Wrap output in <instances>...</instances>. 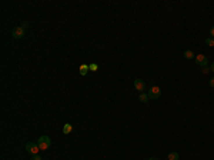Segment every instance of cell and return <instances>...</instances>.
<instances>
[{
  "instance_id": "obj_1",
  "label": "cell",
  "mask_w": 214,
  "mask_h": 160,
  "mask_svg": "<svg viewBox=\"0 0 214 160\" xmlns=\"http://www.w3.org/2000/svg\"><path fill=\"white\" fill-rule=\"evenodd\" d=\"M37 144H39L40 150H47L51 144V140H50L49 136H40L39 140H37Z\"/></svg>"
},
{
  "instance_id": "obj_2",
  "label": "cell",
  "mask_w": 214,
  "mask_h": 160,
  "mask_svg": "<svg viewBox=\"0 0 214 160\" xmlns=\"http://www.w3.org/2000/svg\"><path fill=\"white\" fill-rule=\"evenodd\" d=\"M147 94H148V99L150 100H157L161 96V89L159 86H153V87H150Z\"/></svg>"
},
{
  "instance_id": "obj_3",
  "label": "cell",
  "mask_w": 214,
  "mask_h": 160,
  "mask_svg": "<svg viewBox=\"0 0 214 160\" xmlns=\"http://www.w3.org/2000/svg\"><path fill=\"white\" fill-rule=\"evenodd\" d=\"M26 152L30 154H37L40 152V147L36 142H27L26 143Z\"/></svg>"
},
{
  "instance_id": "obj_4",
  "label": "cell",
  "mask_w": 214,
  "mask_h": 160,
  "mask_svg": "<svg viewBox=\"0 0 214 160\" xmlns=\"http://www.w3.org/2000/svg\"><path fill=\"white\" fill-rule=\"evenodd\" d=\"M24 33H26V30H24L21 26H17V27H15V29L12 30V37L16 39V40H19V39H23V37H24Z\"/></svg>"
},
{
  "instance_id": "obj_5",
  "label": "cell",
  "mask_w": 214,
  "mask_h": 160,
  "mask_svg": "<svg viewBox=\"0 0 214 160\" xmlns=\"http://www.w3.org/2000/svg\"><path fill=\"white\" fill-rule=\"evenodd\" d=\"M134 89L140 93H146V83L141 79H136L134 80Z\"/></svg>"
},
{
  "instance_id": "obj_6",
  "label": "cell",
  "mask_w": 214,
  "mask_h": 160,
  "mask_svg": "<svg viewBox=\"0 0 214 160\" xmlns=\"http://www.w3.org/2000/svg\"><path fill=\"white\" fill-rule=\"evenodd\" d=\"M194 60H196V63H197L198 66H201V67L207 66V63H208V59H207V56H204V54H197Z\"/></svg>"
},
{
  "instance_id": "obj_7",
  "label": "cell",
  "mask_w": 214,
  "mask_h": 160,
  "mask_svg": "<svg viewBox=\"0 0 214 160\" xmlns=\"http://www.w3.org/2000/svg\"><path fill=\"white\" fill-rule=\"evenodd\" d=\"M183 56H184V59H187V60H193V59H196V54L193 53L191 50H186V52L183 53Z\"/></svg>"
},
{
  "instance_id": "obj_8",
  "label": "cell",
  "mask_w": 214,
  "mask_h": 160,
  "mask_svg": "<svg viewBox=\"0 0 214 160\" xmlns=\"http://www.w3.org/2000/svg\"><path fill=\"white\" fill-rule=\"evenodd\" d=\"M167 159L168 160H179L180 159V156H179L177 152H170V153L167 154Z\"/></svg>"
},
{
  "instance_id": "obj_9",
  "label": "cell",
  "mask_w": 214,
  "mask_h": 160,
  "mask_svg": "<svg viewBox=\"0 0 214 160\" xmlns=\"http://www.w3.org/2000/svg\"><path fill=\"white\" fill-rule=\"evenodd\" d=\"M139 100H140V103H147L148 100V94L147 93H140V96H139Z\"/></svg>"
},
{
  "instance_id": "obj_10",
  "label": "cell",
  "mask_w": 214,
  "mask_h": 160,
  "mask_svg": "<svg viewBox=\"0 0 214 160\" xmlns=\"http://www.w3.org/2000/svg\"><path fill=\"white\" fill-rule=\"evenodd\" d=\"M71 130H73V126L70 125V123H66V125L63 126V133H64V134H70Z\"/></svg>"
},
{
  "instance_id": "obj_11",
  "label": "cell",
  "mask_w": 214,
  "mask_h": 160,
  "mask_svg": "<svg viewBox=\"0 0 214 160\" xmlns=\"http://www.w3.org/2000/svg\"><path fill=\"white\" fill-rule=\"evenodd\" d=\"M87 71H89V66H87V64H82V66H80V74H82V76H86Z\"/></svg>"
},
{
  "instance_id": "obj_12",
  "label": "cell",
  "mask_w": 214,
  "mask_h": 160,
  "mask_svg": "<svg viewBox=\"0 0 214 160\" xmlns=\"http://www.w3.org/2000/svg\"><path fill=\"white\" fill-rule=\"evenodd\" d=\"M206 44H207V46H210V47H213V46H214V37H208V39H206Z\"/></svg>"
},
{
  "instance_id": "obj_13",
  "label": "cell",
  "mask_w": 214,
  "mask_h": 160,
  "mask_svg": "<svg viewBox=\"0 0 214 160\" xmlns=\"http://www.w3.org/2000/svg\"><path fill=\"white\" fill-rule=\"evenodd\" d=\"M97 69H99V66H97L96 63H93V64L89 66V70H91V71H97Z\"/></svg>"
},
{
  "instance_id": "obj_14",
  "label": "cell",
  "mask_w": 214,
  "mask_h": 160,
  "mask_svg": "<svg viewBox=\"0 0 214 160\" xmlns=\"http://www.w3.org/2000/svg\"><path fill=\"white\" fill-rule=\"evenodd\" d=\"M201 71L206 74V73H208V71H211V70H210V67H208V66H204V67H201Z\"/></svg>"
},
{
  "instance_id": "obj_15",
  "label": "cell",
  "mask_w": 214,
  "mask_h": 160,
  "mask_svg": "<svg viewBox=\"0 0 214 160\" xmlns=\"http://www.w3.org/2000/svg\"><path fill=\"white\" fill-rule=\"evenodd\" d=\"M20 26H21V27H23V29H24V30H26V29H27V27H29V21H23V23H21V24H20Z\"/></svg>"
},
{
  "instance_id": "obj_16",
  "label": "cell",
  "mask_w": 214,
  "mask_h": 160,
  "mask_svg": "<svg viewBox=\"0 0 214 160\" xmlns=\"http://www.w3.org/2000/svg\"><path fill=\"white\" fill-rule=\"evenodd\" d=\"M208 85H210V87H213L214 89V77H211V79L208 80Z\"/></svg>"
},
{
  "instance_id": "obj_17",
  "label": "cell",
  "mask_w": 214,
  "mask_h": 160,
  "mask_svg": "<svg viewBox=\"0 0 214 160\" xmlns=\"http://www.w3.org/2000/svg\"><path fill=\"white\" fill-rule=\"evenodd\" d=\"M32 160H42V157H40L39 154H33V157H32Z\"/></svg>"
},
{
  "instance_id": "obj_18",
  "label": "cell",
  "mask_w": 214,
  "mask_h": 160,
  "mask_svg": "<svg viewBox=\"0 0 214 160\" xmlns=\"http://www.w3.org/2000/svg\"><path fill=\"white\" fill-rule=\"evenodd\" d=\"M210 37H214V26L210 29Z\"/></svg>"
},
{
  "instance_id": "obj_19",
  "label": "cell",
  "mask_w": 214,
  "mask_h": 160,
  "mask_svg": "<svg viewBox=\"0 0 214 160\" xmlns=\"http://www.w3.org/2000/svg\"><path fill=\"white\" fill-rule=\"evenodd\" d=\"M210 70H211V71H213V73H214V62H213V64L210 66Z\"/></svg>"
},
{
  "instance_id": "obj_20",
  "label": "cell",
  "mask_w": 214,
  "mask_h": 160,
  "mask_svg": "<svg viewBox=\"0 0 214 160\" xmlns=\"http://www.w3.org/2000/svg\"><path fill=\"white\" fill-rule=\"evenodd\" d=\"M148 160H159V159H157V157H150Z\"/></svg>"
}]
</instances>
